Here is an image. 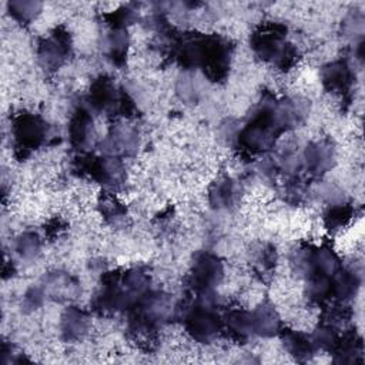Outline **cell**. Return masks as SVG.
Instances as JSON below:
<instances>
[{
  "label": "cell",
  "instance_id": "6da1fadb",
  "mask_svg": "<svg viewBox=\"0 0 365 365\" xmlns=\"http://www.w3.org/2000/svg\"><path fill=\"white\" fill-rule=\"evenodd\" d=\"M175 57L185 68H200L212 81L224 80L230 70L232 46L217 34H191L175 41Z\"/></svg>",
  "mask_w": 365,
  "mask_h": 365
},
{
  "label": "cell",
  "instance_id": "7a4b0ae2",
  "mask_svg": "<svg viewBox=\"0 0 365 365\" xmlns=\"http://www.w3.org/2000/svg\"><path fill=\"white\" fill-rule=\"evenodd\" d=\"M150 274L143 267L114 269L101 277L93 307L98 312L128 311L150 288Z\"/></svg>",
  "mask_w": 365,
  "mask_h": 365
},
{
  "label": "cell",
  "instance_id": "3957f363",
  "mask_svg": "<svg viewBox=\"0 0 365 365\" xmlns=\"http://www.w3.org/2000/svg\"><path fill=\"white\" fill-rule=\"evenodd\" d=\"M287 31L285 24L267 21L258 26L250 37L252 51L284 71L291 70L299 58L298 48L287 40Z\"/></svg>",
  "mask_w": 365,
  "mask_h": 365
},
{
  "label": "cell",
  "instance_id": "277c9868",
  "mask_svg": "<svg viewBox=\"0 0 365 365\" xmlns=\"http://www.w3.org/2000/svg\"><path fill=\"white\" fill-rule=\"evenodd\" d=\"M174 315V305L168 295L150 289L128 309L130 331L143 338H150Z\"/></svg>",
  "mask_w": 365,
  "mask_h": 365
},
{
  "label": "cell",
  "instance_id": "5b68a950",
  "mask_svg": "<svg viewBox=\"0 0 365 365\" xmlns=\"http://www.w3.org/2000/svg\"><path fill=\"white\" fill-rule=\"evenodd\" d=\"M292 264L307 279L315 277L332 278L342 267L339 255L328 244H305L298 247L294 251Z\"/></svg>",
  "mask_w": 365,
  "mask_h": 365
},
{
  "label": "cell",
  "instance_id": "8992f818",
  "mask_svg": "<svg viewBox=\"0 0 365 365\" xmlns=\"http://www.w3.org/2000/svg\"><path fill=\"white\" fill-rule=\"evenodd\" d=\"M212 298H194L184 311L185 332L200 344L212 342L222 329L221 315L212 307Z\"/></svg>",
  "mask_w": 365,
  "mask_h": 365
},
{
  "label": "cell",
  "instance_id": "52a82bcc",
  "mask_svg": "<svg viewBox=\"0 0 365 365\" xmlns=\"http://www.w3.org/2000/svg\"><path fill=\"white\" fill-rule=\"evenodd\" d=\"M74 170L93 181L101 184L106 191L114 192L124 182V167L118 157L104 155L97 157L80 153L74 161Z\"/></svg>",
  "mask_w": 365,
  "mask_h": 365
},
{
  "label": "cell",
  "instance_id": "ba28073f",
  "mask_svg": "<svg viewBox=\"0 0 365 365\" xmlns=\"http://www.w3.org/2000/svg\"><path fill=\"white\" fill-rule=\"evenodd\" d=\"M224 262L212 252H200L191 265L187 285L194 298H212L224 278Z\"/></svg>",
  "mask_w": 365,
  "mask_h": 365
},
{
  "label": "cell",
  "instance_id": "9c48e42d",
  "mask_svg": "<svg viewBox=\"0 0 365 365\" xmlns=\"http://www.w3.org/2000/svg\"><path fill=\"white\" fill-rule=\"evenodd\" d=\"M88 104L96 111L110 115H130L135 108L130 96L117 88L107 76H100L93 80L88 91Z\"/></svg>",
  "mask_w": 365,
  "mask_h": 365
},
{
  "label": "cell",
  "instance_id": "30bf717a",
  "mask_svg": "<svg viewBox=\"0 0 365 365\" xmlns=\"http://www.w3.org/2000/svg\"><path fill=\"white\" fill-rule=\"evenodd\" d=\"M11 134L16 153L27 155L46 143L48 138V124L37 114L21 111L13 117Z\"/></svg>",
  "mask_w": 365,
  "mask_h": 365
},
{
  "label": "cell",
  "instance_id": "8fae6325",
  "mask_svg": "<svg viewBox=\"0 0 365 365\" xmlns=\"http://www.w3.org/2000/svg\"><path fill=\"white\" fill-rule=\"evenodd\" d=\"M71 36L63 26L56 27L47 37H44L37 48L40 64L50 71L58 70L71 54Z\"/></svg>",
  "mask_w": 365,
  "mask_h": 365
},
{
  "label": "cell",
  "instance_id": "7c38bea8",
  "mask_svg": "<svg viewBox=\"0 0 365 365\" xmlns=\"http://www.w3.org/2000/svg\"><path fill=\"white\" fill-rule=\"evenodd\" d=\"M354 70L346 60H335L324 66L321 71V81L327 91L346 96L354 86Z\"/></svg>",
  "mask_w": 365,
  "mask_h": 365
},
{
  "label": "cell",
  "instance_id": "4fadbf2b",
  "mask_svg": "<svg viewBox=\"0 0 365 365\" xmlns=\"http://www.w3.org/2000/svg\"><path fill=\"white\" fill-rule=\"evenodd\" d=\"M335 161V148L329 140L309 143L304 151V167L311 175H322L329 171Z\"/></svg>",
  "mask_w": 365,
  "mask_h": 365
},
{
  "label": "cell",
  "instance_id": "5bb4252c",
  "mask_svg": "<svg viewBox=\"0 0 365 365\" xmlns=\"http://www.w3.org/2000/svg\"><path fill=\"white\" fill-rule=\"evenodd\" d=\"M41 288L47 298H51L58 302L74 299L80 294L78 281L64 271H54L44 275Z\"/></svg>",
  "mask_w": 365,
  "mask_h": 365
},
{
  "label": "cell",
  "instance_id": "9a60e30c",
  "mask_svg": "<svg viewBox=\"0 0 365 365\" xmlns=\"http://www.w3.org/2000/svg\"><path fill=\"white\" fill-rule=\"evenodd\" d=\"M94 121L91 113L86 107H78L68 121V140L73 148L83 153L93 140Z\"/></svg>",
  "mask_w": 365,
  "mask_h": 365
},
{
  "label": "cell",
  "instance_id": "2e32d148",
  "mask_svg": "<svg viewBox=\"0 0 365 365\" xmlns=\"http://www.w3.org/2000/svg\"><path fill=\"white\" fill-rule=\"evenodd\" d=\"M250 317L252 335L269 338L278 335L282 328L281 318L274 305L269 302L258 304L252 311H250Z\"/></svg>",
  "mask_w": 365,
  "mask_h": 365
},
{
  "label": "cell",
  "instance_id": "e0dca14e",
  "mask_svg": "<svg viewBox=\"0 0 365 365\" xmlns=\"http://www.w3.org/2000/svg\"><path fill=\"white\" fill-rule=\"evenodd\" d=\"M278 335L281 336V341H282L287 352L291 356H294L297 361H301V362L308 361L318 351L312 336L302 331H297V329H291V328H281Z\"/></svg>",
  "mask_w": 365,
  "mask_h": 365
},
{
  "label": "cell",
  "instance_id": "ac0fdd59",
  "mask_svg": "<svg viewBox=\"0 0 365 365\" xmlns=\"http://www.w3.org/2000/svg\"><path fill=\"white\" fill-rule=\"evenodd\" d=\"M90 328L88 314L78 307H68L60 319V334L67 342L83 339Z\"/></svg>",
  "mask_w": 365,
  "mask_h": 365
},
{
  "label": "cell",
  "instance_id": "d6986e66",
  "mask_svg": "<svg viewBox=\"0 0 365 365\" xmlns=\"http://www.w3.org/2000/svg\"><path fill=\"white\" fill-rule=\"evenodd\" d=\"M338 364H356L364 361V344L355 331L339 334L335 345L329 351Z\"/></svg>",
  "mask_w": 365,
  "mask_h": 365
},
{
  "label": "cell",
  "instance_id": "ffe728a7",
  "mask_svg": "<svg viewBox=\"0 0 365 365\" xmlns=\"http://www.w3.org/2000/svg\"><path fill=\"white\" fill-rule=\"evenodd\" d=\"M241 197V187L240 184L230 178L224 177L215 181L208 191L210 204L217 210H228L232 208Z\"/></svg>",
  "mask_w": 365,
  "mask_h": 365
},
{
  "label": "cell",
  "instance_id": "44dd1931",
  "mask_svg": "<svg viewBox=\"0 0 365 365\" xmlns=\"http://www.w3.org/2000/svg\"><path fill=\"white\" fill-rule=\"evenodd\" d=\"M221 324L222 329H225L227 334L235 341H247L252 335L250 311L242 308H228L221 315Z\"/></svg>",
  "mask_w": 365,
  "mask_h": 365
},
{
  "label": "cell",
  "instance_id": "7402d4cb",
  "mask_svg": "<svg viewBox=\"0 0 365 365\" xmlns=\"http://www.w3.org/2000/svg\"><path fill=\"white\" fill-rule=\"evenodd\" d=\"M359 285V274L349 268L341 267V269L332 277V301L348 302L352 297H355Z\"/></svg>",
  "mask_w": 365,
  "mask_h": 365
},
{
  "label": "cell",
  "instance_id": "603a6c76",
  "mask_svg": "<svg viewBox=\"0 0 365 365\" xmlns=\"http://www.w3.org/2000/svg\"><path fill=\"white\" fill-rule=\"evenodd\" d=\"M130 38L127 29H110L106 40V54L115 66H123L127 58Z\"/></svg>",
  "mask_w": 365,
  "mask_h": 365
},
{
  "label": "cell",
  "instance_id": "cb8c5ba5",
  "mask_svg": "<svg viewBox=\"0 0 365 365\" xmlns=\"http://www.w3.org/2000/svg\"><path fill=\"white\" fill-rule=\"evenodd\" d=\"M137 144V134L130 128H117L111 135L104 141L106 155L118 157L124 154H130Z\"/></svg>",
  "mask_w": 365,
  "mask_h": 365
},
{
  "label": "cell",
  "instance_id": "d4e9b609",
  "mask_svg": "<svg viewBox=\"0 0 365 365\" xmlns=\"http://www.w3.org/2000/svg\"><path fill=\"white\" fill-rule=\"evenodd\" d=\"M98 210L103 218L111 224H118L124 221L127 215L125 205L114 195V192L104 191L98 198Z\"/></svg>",
  "mask_w": 365,
  "mask_h": 365
},
{
  "label": "cell",
  "instance_id": "484cf974",
  "mask_svg": "<svg viewBox=\"0 0 365 365\" xmlns=\"http://www.w3.org/2000/svg\"><path fill=\"white\" fill-rule=\"evenodd\" d=\"M355 208L349 204H334L327 208L324 212V225L328 230H341L346 227L354 218Z\"/></svg>",
  "mask_w": 365,
  "mask_h": 365
},
{
  "label": "cell",
  "instance_id": "4316f807",
  "mask_svg": "<svg viewBox=\"0 0 365 365\" xmlns=\"http://www.w3.org/2000/svg\"><path fill=\"white\" fill-rule=\"evenodd\" d=\"M41 7L43 4L34 0H13L7 3L10 16L21 24H30L40 14Z\"/></svg>",
  "mask_w": 365,
  "mask_h": 365
},
{
  "label": "cell",
  "instance_id": "83f0119b",
  "mask_svg": "<svg viewBox=\"0 0 365 365\" xmlns=\"http://www.w3.org/2000/svg\"><path fill=\"white\" fill-rule=\"evenodd\" d=\"M277 262V252L271 244L261 245L252 257V269L262 279L271 275Z\"/></svg>",
  "mask_w": 365,
  "mask_h": 365
},
{
  "label": "cell",
  "instance_id": "f1b7e54d",
  "mask_svg": "<svg viewBox=\"0 0 365 365\" xmlns=\"http://www.w3.org/2000/svg\"><path fill=\"white\" fill-rule=\"evenodd\" d=\"M41 240L34 231H24L16 240V251L24 259H33L40 254Z\"/></svg>",
  "mask_w": 365,
  "mask_h": 365
},
{
  "label": "cell",
  "instance_id": "f546056e",
  "mask_svg": "<svg viewBox=\"0 0 365 365\" xmlns=\"http://www.w3.org/2000/svg\"><path fill=\"white\" fill-rule=\"evenodd\" d=\"M46 294L41 288V285H37V287H31L26 291L24 297H23V307L33 311V309H37L43 305L44 299H46Z\"/></svg>",
  "mask_w": 365,
  "mask_h": 365
}]
</instances>
